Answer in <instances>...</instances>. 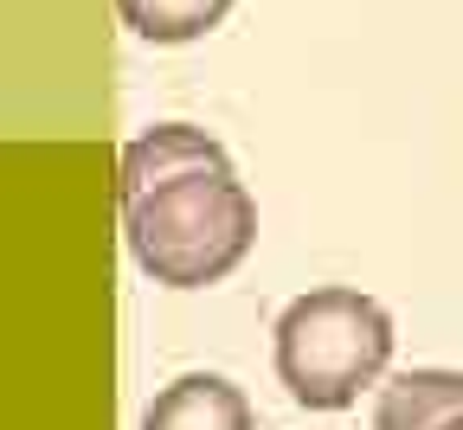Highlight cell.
Returning a JSON list of instances; mask_svg holds the SVG:
<instances>
[{
  "label": "cell",
  "instance_id": "cell-1",
  "mask_svg": "<svg viewBox=\"0 0 463 430\" xmlns=\"http://www.w3.org/2000/svg\"><path fill=\"white\" fill-rule=\"evenodd\" d=\"M123 244L148 283L213 289L251 257L258 200L232 167H200L123 206Z\"/></svg>",
  "mask_w": 463,
  "mask_h": 430
},
{
  "label": "cell",
  "instance_id": "cell-6",
  "mask_svg": "<svg viewBox=\"0 0 463 430\" xmlns=\"http://www.w3.org/2000/svg\"><path fill=\"white\" fill-rule=\"evenodd\" d=\"M116 14L148 45H194L232 14V0H116Z\"/></svg>",
  "mask_w": 463,
  "mask_h": 430
},
{
  "label": "cell",
  "instance_id": "cell-4",
  "mask_svg": "<svg viewBox=\"0 0 463 430\" xmlns=\"http://www.w3.org/2000/svg\"><path fill=\"white\" fill-rule=\"evenodd\" d=\"M142 430H258V417L225 373H187L148 398Z\"/></svg>",
  "mask_w": 463,
  "mask_h": 430
},
{
  "label": "cell",
  "instance_id": "cell-2",
  "mask_svg": "<svg viewBox=\"0 0 463 430\" xmlns=\"http://www.w3.org/2000/svg\"><path fill=\"white\" fill-rule=\"evenodd\" d=\"M392 315L367 289H309L277 315V386L303 411H341L392 366Z\"/></svg>",
  "mask_w": 463,
  "mask_h": 430
},
{
  "label": "cell",
  "instance_id": "cell-3",
  "mask_svg": "<svg viewBox=\"0 0 463 430\" xmlns=\"http://www.w3.org/2000/svg\"><path fill=\"white\" fill-rule=\"evenodd\" d=\"M200 167H232L225 142H213L206 129H194V122H155V129H142L123 148V167H116V200L129 206V200L167 187V180H181V173H200Z\"/></svg>",
  "mask_w": 463,
  "mask_h": 430
},
{
  "label": "cell",
  "instance_id": "cell-5",
  "mask_svg": "<svg viewBox=\"0 0 463 430\" xmlns=\"http://www.w3.org/2000/svg\"><path fill=\"white\" fill-rule=\"evenodd\" d=\"M463 417V373L457 366H405L373 398V430H438Z\"/></svg>",
  "mask_w": 463,
  "mask_h": 430
},
{
  "label": "cell",
  "instance_id": "cell-7",
  "mask_svg": "<svg viewBox=\"0 0 463 430\" xmlns=\"http://www.w3.org/2000/svg\"><path fill=\"white\" fill-rule=\"evenodd\" d=\"M438 430H463V417H450V424H438Z\"/></svg>",
  "mask_w": 463,
  "mask_h": 430
}]
</instances>
